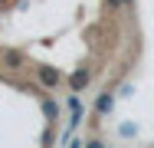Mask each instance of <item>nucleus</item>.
<instances>
[{"label": "nucleus", "instance_id": "4", "mask_svg": "<svg viewBox=\"0 0 154 148\" xmlns=\"http://www.w3.org/2000/svg\"><path fill=\"white\" fill-rule=\"evenodd\" d=\"M112 109H115V95H112V92H102V95L95 99V112H98L102 118H108Z\"/></svg>", "mask_w": 154, "mask_h": 148}, {"label": "nucleus", "instance_id": "2", "mask_svg": "<svg viewBox=\"0 0 154 148\" xmlns=\"http://www.w3.org/2000/svg\"><path fill=\"white\" fill-rule=\"evenodd\" d=\"M89 79H92V66H79V69L69 76V89H72V92H82V89L89 86Z\"/></svg>", "mask_w": 154, "mask_h": 148}, {"label": "nucleus", "instance_id": "5", "mask_svg": "<svg viewBox=\"0 0 154 148\" xmlns=\"http://www.w3.org/2000/svg\"><path fill=\"white\" fill-rule=\"evenodd\" d=\"M43 115L49 118V122H56L59 118V102L56 99H43Z\"/></svg>", "mask_w": 154, "mask_h": 148}, {"label": "nucleus", "instance_id": "6", "mask_svg": "<svg viewBox=\"0 0 154 148\" xmlns=\"http://www.w3.org/2000/svg\"><path fill=\"white\" fill-rule=\"evenodd\" d=\"M108 7H112V10H118V7H125V0H108Z\"/></svg>", "mask_w": 154, "mask_h": 148}, {"label": "nucleus", "instance_id": "7", "mask_svg": "<svg viewBox=\"0 0 154 148\" xmlns=\"http://www.w3.org/2000/svg\"><path fill=\"white\" fill-rule=\"evenodd\" d=\"M125 3H134V0H125Z\"/></svg>", "mask_w": 154, "mask_h": 148}, {"label": "nucleus", "instance_id": "3", "mask_svg": "<svg viewBox=\"0 0 154 148\" xmlns=\"http://www.w3.org/2000/svg\"><path fill=\"white\" fill-rule=\"evenodd\" d=\"M0 63H3L7 69H23V66H26V59H23V53H20V50H3Z\"/></svg>", "mask_w": 154, "mask_h": 148}, {"label": "nucleus", "instance_id": "1", "mask_svg": "<svg viewBox=\"0 0 154 148\" xmlns=\"http://www.w3.org/2000/svg\"><path fill=\"white\" fill-rule=\"evenodd\" d=\"M36 79H39V86H43V89H59L62 72L56 69V66H46V63H39V66H36Z\"/></svg>", "mask_w": 154, "mask_h": 148}]
</instances>
